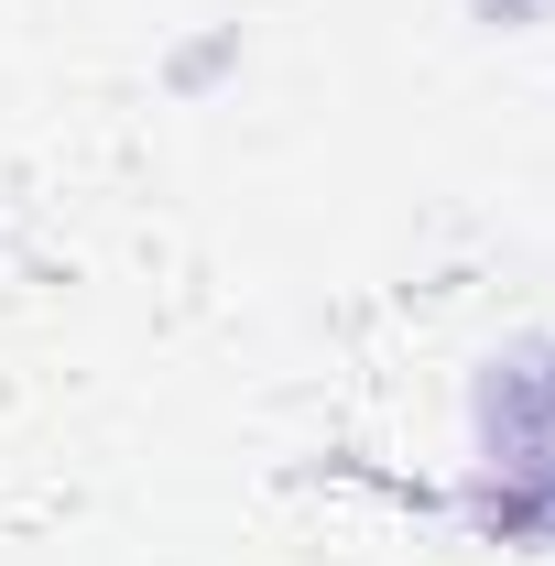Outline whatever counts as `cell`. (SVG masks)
<instances>
[{"label":"cell","mask_w":555,"mask_h":566,"mask_svg":"<svg viewBox=\"0 0 555 566\" xmlns=\"http://www.w3.org/2000/svg\"><path fill=\"white\" fill-rule=\"evenodd\" d=\"M490 11H555V0H490Z\"/></svg>","instance_id":"2"},{"label":"cell","mask_w":555,"mask_h":566,"mask_svg":"<svg viewBox=\"0 0 555 566\" xmlns=\"http://www.w3.org/2000/svg\"><path fill=\"white\" fill-rule=\"evenodd\" d=\"M501 545L555 556V338H523L480 370V480H469Z\"/></svg>","instance_id":"1"}]
</instances>
